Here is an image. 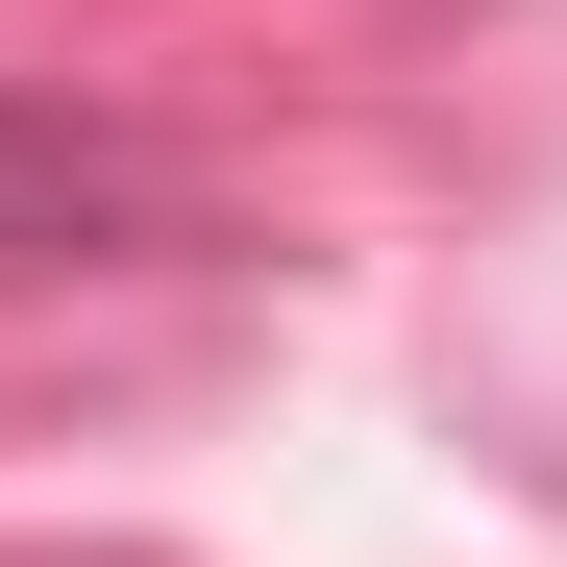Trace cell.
<instances>
[{
  "instance_id": "1",
  "label": "cell",
  "mask_w": 567,
  "mask_h": 567,
  "mask_svg": "<svg viewBox=\"0 0 567 567\" xmlns=\"http://www.w3.org/2000/svg\"><path fill=\"white\" fill-rule=\"evenodd\" d=\"M148 223H173V148L0 74V271H74V247H148Z\"/></svg>"
}]
</instances>
